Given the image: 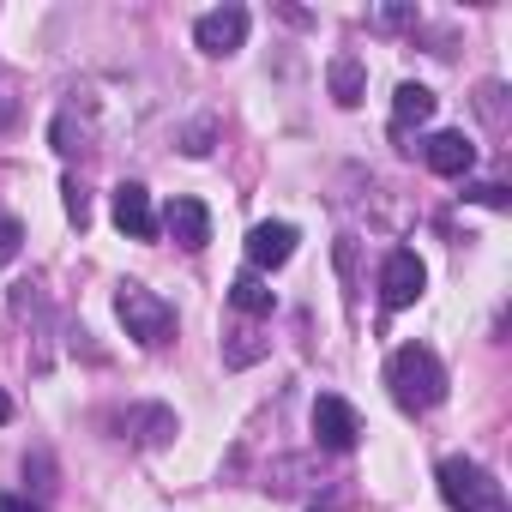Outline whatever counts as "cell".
Wrapping results in <instances>:
<instances>
[{
  "label": "cell",
  "mask_w": 512,
  "mask_h": 512,
  "mask_svg": "<svg viewBox=\"0 0 512 512\" xmlns=\"http://www.w3.org/2000/svg\"><path fill=\"white\" fill-rule=\"evenodd\" d=\"M386 386H392L398 410L416 416V410H434L446 398V368H440V356L428 344H398L392 362H386Z\"/></svg>",
  "instance_id": "6da1fadb"
},
{
  "label": "cell",
  "mask_w": 512,
  "mask_h": 512,
  "mask_svg": "<svg viewBox=\"0 0 512 512\" xmlns=\"http://www.w3.org/2000/svg\"><path fill=\"white\" fill-rule=\"evenodd\" d=\"M440 494H446L452 512H506V488L476 458H446L440 464Z\"/></svg>",
  "instance_id": "7a4b0ae2"
},
{
  "label": "cell",
  "mask_w": 512,
  "mask_h": 512,
  "mask_svg": "<svg viewBox=\"0 0 512 512\" xmlns=\"http://www.w3.org/2000/svg\"><path fill=\"white\" fill-rule=\"evenodd\" d=\"M115 314H121L127 338H139V344H169L175 338V308L163 296H151L145 284H121L115 290Z\"/></svg>",
  "instance_id": "3957f363"
},
{
  "label": "cell",
  "mask_w": 512,
  "mask_h": 512,
  "mask_svg": "<svg viewBox=\"0 0 512 512\" xmlns=\"http://www.w3.org/2000/svg\"><path fill=\"white\" fill-rule=\"evenodd\" d=\"M314 440H320L326 452H356V440H362V416H356L338 392H320V398H314Z\"/></svg>",
  "instance_id": "277c9868"
},
{
  "label": "cell",
  "mask_w": 512,
  "mask_h": 512,
  "mask_svg": "<svg viewBox=\"0 0 512 512\" xmlns=\"http://www.w3.org/2000/svg\"><path fill=\"white\" fill-rule=\"evenodd\" d=\"M422 284H428V272H422V260H416V247H392V253H386V272H380V302H386V314L410 308V302L422 296Z\"/></svg>",
  "instance_id": "5b68a950"
},
{
  "label": "cell",
  "mask_w": 512,
  "mask_h": 512,
  "mask_svg": "<svg viewBox=\"0 0 512 512\" xmlns=\"http://www.w3.org/2000/svg\"><path fill=\"white\" fill-rule=\"evenodd\" d=\"M296 253V223H253L247 229V272H278Z\"/></svg>",
  "instance_id": "8992f818"
},
{
  "label": "cell",
  "mask_w": 512,
  "mask_h": 512,
  "mask_svg": "<svg viewBox=\"0 0 512 512\" xmlns=\"http://www.w3.org/2000/svg\"><path fill=\"white\" fill-rule=\"evenodd\" d=\"M193 43H199L205 55H235V49L247 43V7H217V13H199Z\"/></svg>",
  "instance_id": "52a82bcc"
},
{
  "label": "cell",
  "mask_w": 512,
  "mask_h": 512,
  "mask_svg": "<svg viewBox=\"0 0 512 512\" xmlns=\"http://www.w3.org/2000/svg\"><path fill=\"white\" fill-rule=\"evenodd\" d=\"M109 211H115V229L121 235H133V241H151L157 235V211H151V193L139 181H121L115 199H109Z\"/></svg>",
  "instance_id": "ba28073f"
},
{
  "label": "cell",
  "mask_w": 512,
  "mask_h": 512,
  "mask_svg": "<svg viewBox=\"0 0 512 512\" xmlns=\"http://www.w3.org/2000/svg\"><path fill=\"white\" fill-rule=\"evenodd\" d=\"M163 229H169L187 253H199V247L211 241V211H205L199 199H187V193H181V199H169V205H163Z\"/></svg>",
  "instance_id": "9c48e42d"
},
{
  "label": "cell",
  "mask_w": 512,
  "mask_h": 512,
  "mask_svg": "<svg viewBox=\"0 0 512 512\" xmlns=\"http://www.w3.org/2000/svg\"><path fill=\"white\" fill-rule=\"evenodd\" d=\"M422 163H428L434 175H452V181H458V175H470V163H476V145H470L458 127H446V133H434V139L422 145Z\"/></svg>",
  "instance_id": "30bf717a"
},
{
  "label": "cell",
  "mask_w": 512,
  "mask_h": 512,
  "mask_svg": "<svg viewBox=\"0 0 512 512\" xmlns=\"http://www.w3.org/2000/svg\"><path fill=\"white\" fill-rule=\"evenodd\" d=\"M326 85H332V97H338L344 109H356V103L368 97V73H362V61H356V55H332Z\"/></svg>",
  "instance_id": "8fae6325"
},
{
  "label": "cell",
  "mask_w": 512,
  "mask_h": 512,
  "mask_svg": "<svg viewBox=\"0 0 512 512\" xmlns=\"http://www.w3.org/2000/svg\"><path fill=\"white\" fill-rule=\"evenodd\" d=\"M422 121H434V91L428 85H398V97H392V133H410Z\"/></svg>",
  "instance_id": "7c38bea8"
},
{
  "label": "cell",
  "mask_w": 512,
  "mask_h": 512,
  "mask_svg": "<svg viewBox=\"0 0 512 512\" xmlns=\"http://www.w3.org/2000/svg\"><path fill=\"white\" fill-rule=\"evenodd\" d=\"M229 308L247 314V320H266V314H272V290H266V278H260V272H241V278L229 284Z\"/></svg>",
  "instance_id": "4fadbf2b"
},
{
  "label": "cell",
  "mask_w": 512,
  "mask_h": 512,
  "mask_svg": "<svg viewBox=\"0 0 512 512\" xmlns=\"http://www.w3.org/2000/svg\"><path fill=\"white\" fill-rule=\"evenodd\" d=\"M464 199H476V205H488V211H506V205H512L500 181H476V187H464Z\"/></svg>",
  "instance_id": "5bb4252c"
},
{
  "label": "cell",
  "mask_w": 512,
  "mask_h": 512,
  "mask_svg": "<svg viewBox=\"0 0 512 512\" xmlns=\"http://www.w3.org/2000/svg\"><path fill=\"white\" fill-rule=\"evenodd\" d=\"M19 241H25L19 217H0V266H7V260H19Z\"/></svg>",
  "instance_id": "9a60e30c"
},
{
  "label": "cell",
  "mask_w": 512,
  "mask_h": 512,
  "mask_svg": "<svg viewBox=\"0 0 512 512\" xmlns=\"http://www.w3.org/2000/svg\"><path fill=\"white\" fill-rule=\"evenodd\" d=\"M260 356H266V344H253V338H235V344L223 350V362H229V368H247V362H260Z\"/></svg>",
  "instance_id": "2e32d148"
},
{
  "label": "cell",
  "mask_w": 512,
  "mask_h": 512,
  "mask_svg": "<svg viewBox=\"0 0 512 512\" xmlns=\"http://www.w3.org/2000/svg\"><path fill=\"white\" fill-rule=\"evenodd\" d=\"M61 193H67V217H73V223L85 229V223H91V199H85V187H79V181H67Z\"/></svg>",
  "instance_id": "e0dca14e"
},
{
  "label": "cell",
  "mask_w": 512,
  "mask_h": 512,
  "mask_svg": "<svg viewBox=\"0 0 512 512\" xmlns=\"http://www.w3.org/2000/svg\"><path fill=\"white\" fill-rule=\"evenodd\" d=\"M380 25L386 31H404V25H416V7H380Z\"/></svg>",
  "instance_id": "ac0fdd59"
},
{
  "label": "cell",
  "mask_w": 512,
  "mask_h": 512,
  "mask_svg": "<svg viewBox=\"0 0 512 512\" xmlns=\"http://www.w3.org/2000/svg\"><path fill=\"white\" fill-rule=\"evenodd\" d=\"M181 151H187V157H205V151H211V127H193V133H187V145H181Z\"/></svg>",
  "instance_id": "d6986e66"
},
{
  "label": "cell",
  "mask_w": 512,
  "mask_h": 512,
  "mask_svg": "<svg viewBox=\"0 0 512 512\" xmlns=\"http://www.w3.org/2000/svg\"><path fill=\"white\" fill-rule=\"evenodd\" d=\"M0 512H43V506H31V500H19V494H0Z\"/></svg>",
  "instance_id": "ffe728a7"
},
{
  "label": "cell",
  "mask_w": 512,
  "mask_h": 512,
  "mask_svg": "<svg viewBox=\"0 0 512 512\" xmlns=\"http://www.w3.org/2000/svg\"><path fill=\"white\" fill-rule=\"evenodd\" d=\"M7 422H13V398H7V392H0V428H7Z\"/></svg>",
  "instance_id": "44dd1931"
}]
</instances>
